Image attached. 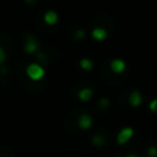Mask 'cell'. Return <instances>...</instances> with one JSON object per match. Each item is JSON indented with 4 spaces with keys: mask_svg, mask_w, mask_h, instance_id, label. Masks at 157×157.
I'll return each mask as SVG.
<instances>
[{
    "mask_svg": "<svg viewBox=\"0 0 157 157\" xmlns=\"http://www.w3.org/2000/svg\"><path fill=\"white\" fill-rule=\"evenodd\" d=\"M80 66H81L82 70L90 71V70H92V67H93V63H92L91 59H88V58H82V59L80 60Z\"/></svg>",
    "mask_w": 157,
    "mask_h": 157,
    "instance_id": "11",
    "label": "cell"
},
{
    "mask_svg": "<svg viewBox=\"0 0 157 157\" xmlns=\"http://www.w3.org/2000/svg\"><path fill=\"white\" fill-rule=\"evenodd\" d=\"M92 144L94 145V146H97V147H101V146H103L104 144H105V137L102 135V134H96V135H93L92 136Z\"/></svg>",
    "mask_w": 157,
    "mask_h": 157,
    "instance_id": "10",
    "label": "cell"
},
{
    "mask_svg": "<svg viewBox=\"0 0 157 157\" xmlns=\"http://www.w3.org/2000/svg\"><path fill=\"white\" fill-rule=\"evenodd\" d=\"M26 74L27 76L33 80V81H39L40 78H43V76L45 75V70L42 65L37 64V63H32L27 66L26 69Z\"/></svg>",
    "mask_w": 157,
    "mask_h": 157,
    "instance_id": "1",
    "label": "cell"
},
{
    "mask_svg": "<svg viewBox=\"0 0 157 157\" xmlns=\"http://www.w3.org/2000/svg\"><path fill=\"white\" fill-rule=\"evenodd\" d=\"M44 22L47 23V25H49V26H53V25H55L56 22H58V20H59V16H58V13L54 11V10H48L45 13H44Z\"/></svg>",
    "mask_w": 157,
    "mask_h": 157,
    "instance_id": "7",
    "label": "cell"
},
{
    "mask_svg": "<svg viewBox=\"0 0 157 157\" xmlns=\"http://www.w3.org/2000/svg\"><path fill=\"white\" fill-rule=\"evenodd\" d=\"M109 104H110V102H109V99H108L107 97H102V98L99 99V107H101L102 109H107V108L109 107Z\"/></svg>",
    "mask_w": 157,
    "mask_h": 157,
    "instance_id": "12",
    "label": "cell"
},
{
    "mask_svg": "<svg viewBox=\"0 0 157 157\" xmlns=\"http://www.w3.org/2000/svg\"><path fill=\"white\" fill-rule=\"evenodd\" d=\"M5 59H6L5 50L2 49V47H0V65H1L2 63H5Z\"/></svg>",
    "mask_w": 157,
    "mask_h": 157,
    "instance_id": "16",
    "label": "cell"
},
{
    "mask_svg": "<svg viewBox=\"0 0 157 157\" xmlns=\"http://www.w3.org/2000/svg\"><path fill=\"white\" fill-rule=\"evenodd\" d=\"M92 117L87 113H82L80 117H78V120H77V124L80 126L81 130H88L91 126H92Z\"/></svg>",
    "mask_w": 157,
    "mask_h": 157,
    "instance_id": "4",
    "label": "cell"
},
{
    "mask_svg": "<svg viewBox=\"0 0 157 157\" xmlns=\"http://www.w3.org/2000/svg\"><path fill=\"white\" fill-rule=\"evenodd\" d=\"M125 157H137L136 155H134V153H129V155H126Z\"/></svg>",
    "mask_w": 157,
    "mask_h": 157,
    "instance_id": "17",
    "label": "cell"
},
{
    "mask_svg": "<svg viewBox=\"0 0 157 157\" xmlns=\"http://www.w3.org/2000/svg\"><path fill=\"white\" fill-rule=\"evenodd\" d=\"M91 36H92V38H93L94 40H97V42H103V40L107 39L108 32H107V29L103 28V27H94V28L92 29V32H91Z\"/></svg>",
    "mask_w": 157,
    "mask_h": 157,
    "instance_id": "5",
    "label": "cell"
},
{
    "mask_svg": "<svg viewBox=\"0 0 157 157\" xmlns=\"http://www.w3.org/2000/svg\"><path fill=\"white\" fill-rule=\"evenodd\" d=\"M134 129L131 126H124L119 130V132L117 134V142L119 145H125L126 142H129L131 140V137L134 136Z\"/></svg>",
    "mask_w": 157,
    "mask_h": 157,
    "instance_id": "2",
    "label": "cell"
},
{
    "mask_svg": "<svg viewBox=\"0 0 157 157\" xmlns=\"http://www.w3.org/2000/svg\"><path fill=\"white\" fill-rule=\"evenodd\" d=\"M148 109L152 112V113H157V98H153L148 103Z\"/></svg>",
    "mask_w": 157,
    "mask_h": 157,
    "instance_id": "14",
    "label": "cell"
},
{
    "mask_svg": "<svg viewBox=\"0 0 157 157\" xmlns=\"http://www.w3.org/2000/svg\"><path fill=\"white\" fill-rule=\"evenodd\" d=\"M37 49H38V42H37L34 38L28 37V38L26 39V43H25V52H26L27 54H32V53H34Z\"/></svg>",
    "mask_w": 157,
    "mask_h": 157,
    "instance_id": "8",
    "label": "cell"
},
{
    "mask_svg": "<svg viewBox=\"0 0 157 157\" xmlns=\"http://www.w3.org/2000/svg\"><path fill=\"white\" fill-rule=\"evenodd\" d=\"M85 37H86L85 29H77L75 32V39H77V40H82V39H85Z\"/></svg>",
    "mask_w": 157,
    "mask_h": 157,
    "instance_id": "15",
    "label": "cell"
},
{
    "mask_svg": "<svg viewBox=\"0 0 157 157\" xmlns=\"http://www.w3.org/2000/svg\"><path fill=\"white\" fill-rule=\"evenodd\" d=\"M129 103H130V105H132V107H139V105H141V103H142V94H141V92L140 91H137V90H134V91H131V93L129 94Z\"/></svg>",
    "mask_w": 157,
    "mask_h": 157,
    "instance_id": "6",
    "label": "cell"
},
{
    "mask_svg": "<svg viewBox=\"0 0 157 157\" xmlns=\"http://www.w3.org/2000/svg\"><path fill=\"white\" fill-rule=\"evenodd\" d=\"M148 157H157V146H150L146 151Z\"/></svg>",
    "mask_w": 157,
    "mask_h": 157,
    "instance_id": "13",
    "label": "cell"
},
{
    "mask_svg": "<svg viewBox=\"0 0 157 157\" xmlns=\"http://www.w3.org/2000/svg\"><path fill=\"white\" fill-rule=\"evenodd\" d=\"M92 96H93V91L90 87H83L77 93V97L81 102H88L92 98Z\"/></svg>",
    "mask_w": 157,
    "mask_h": 157,
    "instance_id": "9",
    "label": "cell"
},
{
    "mask_svg": "<svg viewBox=\"0 0 157 157\" xmlns=\"http://www.w3.org/2000/svg\"><path fill=\"white\" fill-rule=\"evenodd\" d=\"M109 67H110V70L114 72V74H121V72H124L125 71V69H126V63L123 60V59H113L112 61H110V64H109Z\"/></svg>",
    "mask_w": 157,
    "mask_h": 157,
    "instance_id": "3",
    "label": "cell"
}]
</instances>
